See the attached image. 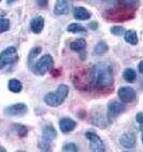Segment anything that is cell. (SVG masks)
<instances>
[{
    "label": "cell",
    "instance_id": "cell-9",
    "mask_svg": "<svg viewBox=\"0 0 143 152\" xmlns=\"http://www.w3.org/2000/svg\"><path fill=\"white\" fill-rule=\"evenodd\" d=\"M136 135L134 133H125L124 135H122V137L120 139V142L124 148L126 149H132L136 146Z\"/></svg>",
    "mask_w": 143,
    "mask_h": 152
},
{
    "label": "cell",
    "instance_id": "cell-18",
    "mask_svg": "<svg viewBox=\"0 0 143 152\" xmlns=\"http://www.w3.org/2000/svg\"><path fill=\"white\" fill-rule=\"evenodd\" d=\"M22 88H23V85L20 83V81L16 79H13L9 82V90L13 93H18V92L22 91Z\"/></svg>",
    "mask_w": 143,
    "mask_h": 152
},
{
    "label": "cell",
    "instance_id": "cell-32",
    "mask_svg": "<svg viewBox=\"0 0 143 152\" xmlns=\"http://www.w3.org/2000/svg\"><path fill=\"white\" fill-rule=\"evenodd\" d=\"M101 1H108V0H101Z\"/></svg>",
    "mask_w": 143,
    "mask_h": 152
},
{
    "label": "cell",
    "instance_id": "cell-26",
    "mask_svg": "<svg viewBox=\"0 0 143 152\" xmlns=\"http://www.w3.org/2000/svg\"><path fill=\"white\" fill-rule=\"evenodd\" d=\"M136 120H137V122L141 125V127H143V112H139V113L136 115Z\"/></svg>",
    "mask_w": 143,
    "mask_h": 152
},
{
    "label": "cell",
    "instance_id": "cell-19",
    "mask_svg": "<svg viewBox=\"0 0 143 152\" xmlns=\"http://www.w3.org/2000/svg\"><path fill=\"white\" fill-rule=\"evenodd\" d=\"M67 30L70 32H85L86 31V28L83 25H81V24L72 23L67 27Z\"/></svg>",
    "mask_w": 143,
    "mask_h": 152
},
{
    "label": "cell",
    "instance_id": "cell-14",
    "mask_svg": "<svg viewBox=\"0 0 143 152\" xmlns=\"http://www.w3.org/2000/svg\"><path fill=\"white\" fill-rule=\"evenodd\" d=\"M56 136H57V133H56L55 129L51 125H47L44 127L43 129V134H42V139L45 141H49L50 142L51 140L55 139Z\"/></svg>",
    "mask_w": 143,
    "mask_h": 152
},
{
    "label": "cell",
    "instance_id": "cell-27",
    "mask_svg": "<svg viewBox=\"0 0 143 152\" xmlns=\"http://www.w3.org/2000/svg\"><path fill=\"white\" fill-rule=\"evenodd\" d=\"M139 2V0H124V3L128 7H134Z\"/></svg>",
    "mask_w": 143,
    "mask_h": 152
},
{
    "label": "cell",
    "instance_id": "cell-23",
    "mask_svg": "<svg viewBox=\"0 0 143 152\" xmlns=\"http://www.w3.org/2000/svg\"><path fill=\"white\" fill-rule=\"evenodd\" d=\"M62 150H64V151L75 152V151H79V148H78V146H76L75 143L69 142V143H65L64 147H62Z\"/></svg>",
    "mask_w": 143,
    "mask_h": 152
},
{
    "label": "cell",
    "instance_id": "cell-30",
    "mask_svg": "<svg viewBox=\"0 0 143 152\" xmlns=\"http://www.w3.org/2000/svg\"><path fill=\"white\" fill-rule=\"evenodd\" d=\"M138 69H139L140 73H142V75H143V61H140V64H139V67H138Z\"/></svg>",
    "mask_w": 143,
    "mask_h": 152
},
{
    "label": "cell",
    "instance_id": "cell-24",
    "mask_svg": "<svg viewBox=\"0 0 143 152\" xmlns=\"http://www.w3.org/2000/svg\"><path fill=\"white\" fill-rule=\"evenodd\" d=\"M111 32L115 36H120L125 32V29L122 26H114L111 28Z\"/></svg>",
    "mask_w": 143,
    "mask_h": 152
},
{
    "label": "cell",
    "instance_id": "cell-12",
    "mask_svg": "<svg viewBox=\"0 0 143 152\" xmlns=\"http://www.w3.org/2000/svg\"><path fill=\"white\" fill-rule=\"evenodd\" d=\"M54 12L57 15L67 14L68 12H69V3H68L67 0H57Z\"/></svg>",
    "mask_w": 143,
    "mask_h": 152
},
{
    "label": "cell",
    "instance_id": "cell-16",
    "mask_svg": "<svg viewBox=\"0 0 143 152\" xmlns=\"http://www.w3.org/2000/svg\"><path fill=\"white\" fill-rule=\"evenodd\" d=\"M125 41L128 42V43L132 44V45H136L138 44V35L134 30H128V31L125 32Z\"/></svg>",
    "mask_w": 143,
    "mask_h": 152
},
{
    "label": "cell",
    "instance_id": "cell-31",
    "mask_svg": "<svg viewBox=\"0 0 143 152\" xmlns=\"http://www.w3.org/2000/svg\"><path fill=\"white\" fill-rule=\"evenodd\" d=\"M15 1H16V0H8V3H10V4H11V3H14Z\"/></svg>",
    "mask_w": 143,
    "mask_h": 152
},
{
    "label": "cell",
    "instance_id": "cell-11",
    "mask_svg": "<svg viewBox=\"0 0 143 152\" xmlns=\"http://www.w3.org/2000/svg\"><path fill=\"white\" fill-rule=\"evenodd\" d=\"M30 27H31V30L35 34H40L42 31L44 27V20L42 16H36L31 20V23H30Z\"/></svg>",
    "mask_w": 143,
    "mask_h": 152
},
{
    "label": "cell",
    "instance_id": "cell-2",
    "mask_svg": "<svg viewBox=\"0 0 143 152\" xmlns=\"http://www.w3.org/2000/svg\"><path fill=\"white\" fill-rule=\"evenodd\" d=\"M68 93H69V88L66 84H60L54 93L46 94L45 97H44V100L49 106L58 107L66 99Z\"/></svg>",
    "mask_w": 143,
    "mask_h": 152
},
{
    "label": "cell",
    "instance_id": "cell-6",
    "mask_svg": "<svg viewBox=\"0 0 143 152\" xmlns=\"http://www.w3.org/2000/svg\"><path fill=\"white\" fill-rule=\"evenodd\" d=\"M125 106L120 104V102H110L108 106V118L109 120L111 121L113 119L120 114L122 112L125 111Z\"/></svg>",
    "mask_w": 143,
    "mask_h": 152
},
{
    "label": "cell",
    "instance_id": "cell-13",
    "mask_svg": "<svg viewBox=\"0 0 143 152\" xmlns=\"http://www.w3.org/2000/svg\"><path fill=\"white\" fill-rule=\"evenodd\" d=\"M73 16H74L76 20H86L91 18V13L85 9V8H83V7H76V8H74V10H73Z\"/></svg>",
    "mask_w": 143,
    "mask_h": 152
},
{
    "label": "cell",
    "instance_id": "cell-29",
    "mask_svg": "<svg viewBox=\"0 0 143 152\" xmlns=\"http://www.w3.org/2000/svg\"><path fill=\"white\" fill-rule=\"evenodd\" d=\"M88 26H89V28H91V29L96 30L97 28H98V23H97V22H91V23L88 24Z\"/></svg>",
    "mask_w": 143,
    "mask_h": 152
},
{
    "label": "cell",
    "instance_id": "cell-20",
    "mask_svg": "<svg viewBox=\"0 0 143 152\" xmlns=\"http://www.w3.org/2000/svg\"><path fill=\"white\" fill-rule=\"evenodd\" d=\"M95 53H96L97 55H102L103 53H105L107 51H108V45L105 43V42H98V43L96 44V47H95Z\"/></svg>",
    "mask_w": 143,
    "mask_h": 152
},
{
    "label": "cell",
    "instance_id": "cell-28",
    "mask_svg": "<svg viewBox=\"0 0 143 152\" xmlns=\"http://www.w3.org/2000/svg\"><path fill=\"white\" fill-rule=\"evenodd\" d=\"M37 2H38V4L40 7H46L47 6V3H49V1L47 0H37Z\"/></svg>",
    "mask_w": 143,
    "mask_h": 152
},
{
    "label": "cell",
    "instance_id": "cell-3",
    "mask_svg": "<svg viewBox=\"0 0 143 152\" xmlns=\"http://www.w3.org/2000/svg\"><path fill=\"white\" fill-rule=\"evenodd\" d=\"M17 59H18V56L15 48L14 47L7 48L6 50L2 51L1 54H0V68L2 69L7 65L14 64Z\"/></svg>",
    "mask_w": 143,
    "mask_h": 152
},
{
    "label": "cell",
    "instance_id": "cell-7",
    "mask_svg": "<svg viewBox=\"0 0 143 152\" xmlns=\"http://www.w3.org/2000/svg\"><path fill=\"white\" fill-rule=\"evenodd\" d=\"M118 97L123 102H130L136 98V92L129 86L120 88L118 90Z\"/></svg>",
    "mask_w": 143,
    "mask_h": 152
},
{
    "label": "cell",
    "instance_id": "cell-21",
    "mask_svg": "<svg viewBox=\"0 0 143 152\" xmlns=\"http://www.w3.org/2000/svg\"><path fill=\"white\" fill-rule=\"evenodd\" d=\"M13 129H15L16 134H17L20 137H24V136H26V135H27L26 126L20 125V124H14V125H13Z\"/></svg>",
    "mask_w": 143,
    "mask_h": 152
},
{
    "label": "cell",
    "instance_id": "cell-17",
    "mask_svg": "<svg viewBox=\"0 0 143 152\" xmlns=\"http://www.w3.org/2000/svg\"><path fill=\"white\" fill-rule=\"evenodd\" d=\"M123 77H124V79H125L127 82H130V83H132V82L136 81L137 75H136V71H134V69H131V68H128V69H126V70L124 71V73H123Z\"/></svg>",
    "mask_w": 143,
    "mask_h": 152
},
{
    "label": "cell",
    "instance_id": "cell-33",
    "mask_svg": "<svg viewBox=\"0 0 143 152\" xmlns=\"http://www.w3.org/2000/svg\"><path fill=\"white\" fill-rule=\"evenodd\" d=\"M142 142H143V134H142Z\"/></svg>",
    "mask_w": 143,
    "mask_h": 152
},
{
    "label": "cell",
    "instance_id": "cell-1",
    "mask_svg": "<svg viewBox=\"0 0 143 152\" xmlns=\"http://www.w3.org/2000/svg\"><path fill=\"white\" fill-rule=\"evenodd\" d=\"M91 81L96 88H110L113 83V70L111 65L108 63L97 64L91 71Z\"/></svg>",
    "mask_w": 143,
    "mask_h": 152
},
{
    "label": "cell",
    "instance_id": "cell-25",
    "mask_svg": "<svg viewBox=\"0 0 143 152\" xmlns=\"http://www.w3.org/2000/svg\"><path fill=\"white\" fill-rule=\"evenodd\" d=\"M40 52H41L40 48H35V49H32L31 52H30V54H29V57H28V61H29V64L32 61V59L36 58V56L38 55Z\"/></svg>",
    "mask_w": 143,
    "mask_h": 152
},
{
    "label": "cell",
    "instance_id": "cell-22",
    "mask_svg": "<svg viewBox=\"0 0 143 152\" xmlns=\"http://www.w3.org/2000/svg\"><path fill=\"white\" fill-rule=\"evenodd\" d=\"M10 28V20L4 18H1L0 20V32H4Z\"/></svg>",
    "mask_w": 143,
    "mask_h": 152
},
{
    "label": "cell",
    "instance_id": "cell-8",
    "mask_svg": "<svg viewBox=\"0 0 143 152\" xmlns=\"http://www.w3.org/2000/svg\"><path fill=\"white\" fill-rule=\"evenodd\" d=\"M27 111V106L24 104H15L7 107L4 109V112L8 115H12V117H16V115H23L24 113H26Z\"/></svg>",
    "mask_w": 143,
    "mask_h": 152
},
{
    "label": "cell",
    "instance_id": "cell-15",
    "mask_svg": "<svg viewBox=\"0 0 143 152\" xmlns=\"http://www.w3.org/2000/svg\"><path fill=\"white\" fill-rule=\"evenodd\" d=\"M85 47H86V41L83 38L76 39V40H74L70 43L71 50L75 51V52H80V51L84 50Z\"/></svg>",
    "mask_w": 143,
    "mask_h": 152
},
{
    "label": "cell",
    "instance_id": "cell-5",
    "mask_svg": "<svg viewBox=\"0 0 143 152\" xmlns=\"http://www.w3.org/2000/svg\"><path fill=\"white\" fill-rule=\"evenodd\" d=\"M85 137L87 138L89 143H91V151H96V152L105 151V145H103V141L101 140V138H100L97 134L88 132L85 134Z\"/></svg>",
    "mask_w": 143,
    "mask_h": 152
},
{
    "label": "cell",
    "instance_id": "cell-10",
    "mask_svg": "<svg viewBox=\"0 0 143 152\" xmlns=\"http://www.w3.org/2000/svg\"><path fill=\"white\" fill-rule=\"evenodd\" d=\"M75 126H76L75 121H73L72 119H69V118H62L59 121V127H60V131L62 133L72 132L73 129H75Z\"/></svg>",
    "mask_w": 143,
    "mask_h": 152
},
{
    "label": "cell",
    "instance_id": "cell-4",
    "mask_svg": "<svg viewBox=\"0 0 143 152\" xmlns=\"http://www.w3.org/2000/svg\"><path fill=\"white\" fill-rule=\"evenodd\" d=\"M53 67V58L51 55H44L40 61H38V63L35 65L33 67V72L39 75V76H43L49 70H51Z\"/></svg>",
    "mask_w": 143,
    "mask_h": 152
}]
</instances>
